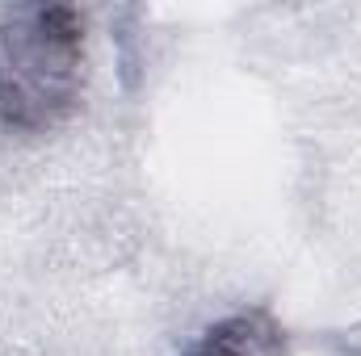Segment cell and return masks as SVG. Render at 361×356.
I'll use <instances>...</instances> for the list:
<instances>
[{
    "label": "cell",
    "mask_w": 361,
    "mask_h": 356,
    "mask_svg": "<svg viewBox=\"0 0 361 356\" xmlns=\"http://www.w3.org/2000/svg\"><path fill=\"white\" fill-rule=\"evenodd\" d=\"M180 356H286V331L269 310H244L202 331Z\"/></svg>",
    "instance_id": "7a4b0ae2"
},
{
    "label": "cell",
    "mask_w": 361,
    "mask_h": 356,
    "mask_svg": "<svg viewBox=\"0 0 361 356\" xmlns=\"http://www.w3.org/2000/svg\"><path fill=\"white\" fill-rule=\"evenodd\" d=\"M85 17L68 4L17 8L0 25V126L51 130L80 96Z\"/></svg>",
    "instance_id": "6da1fadb"
}]
</instances>
